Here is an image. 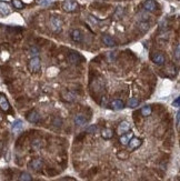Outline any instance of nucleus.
<instances>
[{
    "label": "nucleus",
    "instance_id": "4be33fe9",
    "mask_svg": "<svg viewBox=\"0 0 180 181\" xmlns=\"http://www.w3.org/2000/svg\"><path fill=\"white\" fill-rule=\"evenodd\" d=\"M140 112H141V114H143V117H148V116H150L152 114V108H151L150 106H145V107L141 108Z\"/></svg>",
    "mask_w": 180,
    "mask_h": 181
},
{
    "label": "nucleus",
    "instance_id": "39448f33",
    "mask_svg": "<svg viewBox=\"0 0 180 181\" xmlns=\"http://www.w3.org/2000/svg\"><path fill=\"white\" fill-rule=\"evenodd\" d=\"M151 59H152V61L155 62L156 64H158V66H161V64H165L166 61V57L163 53L161 52H156L152 55V57H151Z\"/></svg>",
    "mask_w": 180,
    "mask_h": 181
},
{
    "label": "nucleus",
    "instance_id": "9d476101",
    "mask_svg": "<svg viewBox=\"0 0 180 181\" xmlns=\"http://www.w3.org/2000/svg\"><path fill=\"white\" fill-rule=\"evenodd\" d=\"M110 107H111V109H113V110H116V111L121 110V109L125 108V102H123L121 99H115L110 102Z\"/></svg>",
    "mask_w": 180,
    "mask_h": 181
},
{
    "label": "nucleus",
    "instance_id": "c9c22d12",
    "mask_svg": "<svg viewBox=\"0 0 180 181\" xmlns=\"http://www.w3.org/2000/svg\"><path fill=\"white\" fill-rule=\"evenodd\" d=\"M179 121H180V111H178L177 114H176V122H177V126H179Z\"/></svg>",
    "mask_w": 180,
    "mask_h": 181
},
{
    "label": "nucleus",
    "instance_id": "aec40b11",
    "mask_svg": "<svg viewBox=\"0 0 180 181\" xmlns=\"http://www.w3.org/2000/svg\"><path fill=\"white\" fill-rule=\"evenodd\" d=\"M138 28H139L140 31L146 32L148 31L150 29V25H149L148 21H139V24H138Z\"/></svg>",
    "mask_w": 180,
    "mask_h": 181
},
{
    "label": "nucleus",
    "instance_id": "f3484780",
    "mask_svg": "<svg viewBox=\"0 0 180 181\" xmlns=\"http://www.w3.org/2000/svg\"><path fill=\"white\" fill-rule=\"evenodd\" d=\"M131 138H132V132H126V133H123V134H121L120 136V139H119V141H120V143L121 144H123V146H127L128 144V142H129V140H130Z\"/></svg>",
    "mask_w": 180,
    "mask_h": 181
},
{
    "label": "nucleus",
    "instance_id": "ddd939ff",
    "mask_svg": "<svg viewBox=\"0 0 180 181\" xmlns=\"http://www.w3.org/2000/svg\"><path fill=\"white\" fill-rule=\"evenodd\" d=\"M70 36H71V39H72L75 42H81L82 41V32L80 31L79 29H73L72 31H71V33H70Z\"/></svg>",
    "mask_w": 180,
    "mask_h": 181
},
{
    "label": "nucleus",
    "instance_id": "6ab92c4d",
    "mask_svg": "<svg viewBox=\"0 0 180 181\" xmlns=\"http://www.w3.org/2000/svg\"><path fill=\"white\" fill-rule=\"evenodd\" d=\"M23 129V123L21 120H16L15 122L12 123V131L14 132H20Z\"/></svg>",
    "mask_w": 180,
    "mask_h": 181
},
{
    "label": "nucleus",
    "instance_id": "423d86ee",
    "mask_svg": "<svg viewBox=\"0 0 180 181\" xmlns=\"http://www.w3.org/2000/svg\"><path fill=\"white\" fill-rule=\"evenodd\" d=\"M140 144H141V139H139V138H135V137H132L129 140V142H128V148H129V150H136L137 148H139L140 147Z\"/></svg>",
    "mask_w": 180,
    "mask_h": 181
},
{
    "label": "nucleus",
    "instance_id": "dca6fc26",
    "mask_svg": "<svg viewBox=\"0 0 180 181\" xmlns=\"http://www.w3.org/2000/svg\"><path fill=\"white\" fill-rule=\"evenodd\" d=\"M11 12V9L8 6V3L0 1V16H7Z\"/></svg>",
    "mask_w": 180,
    "mask_h": 181
},
{
    "label": "nucleus",
    "instance_id": "e433bc0d",
    "mask_svg": "<svg viewBox=\"0 0 180 181\" xmlns=\"http://www.w3.org/2000/svg\"><path fill=\"white\" fill-rule=\"evenodd\" d=\"M101 106H102V107H106V106H107V98H105V99H102Z\"/></svg>",
    "mask_w": 180,
    "mask_h": 181
},
{
    "label": "nucleus",
    "instance_id": "9b49d317",
    "mask_svg": "<svg viewBox=\"0 0 180 181\" xmlns=\"http://www.w3.org/2000/svg\"><path fill=\"white\" fill-rule=\"evenodd\" d=\"M73 121H75L76 126L82 127V126H84V125L87 123V118L84 117V114H76V116H75V119H73Z\"/></svg>",
    "mask_w": 180,
    "mask_h": 181
},
{
    "label": "nucleus",
    "instance_id": "a878e982",
    "mask_svg": "<svg viewBox=\"0 0 180 181\" xmlns=\"http://www.w3.org/2000/svg\"><path fill=\"white\" fill-rule=\"evenodd\" d=\"M97 130H98V127H97L96 125H91V126H89L86 129V132H87V133H96Z\"/></svg>",
    "mask_w": 180,
    "mask_h": 181
},
{
    "label": "nucleus",
    "instance_id": "f704fd0d",
    "mask_svg": "<svg viewBox=\"0 0 180 181\" xmlns=\"http://www.w3.org/2000/svg\"><path fill=\"white\" fill-rule=\"evenodd\" d=\"M30 53H31L32 57H37V56L39 55V50H38L37 48H31V49H30Z\"/></svg>",
    "mask_w": 180,
    "mask_h": 181
},
{
    "label": "nucleus",
    "instance_id": "cd10ccee",
    "mask_svg": "<svg viewBox=\"0 0 180 181\" xmlns=\"http://www.w3.org/2000/svg\"><path fill=\"white\" fill-rule=\"evenodd\" d=\"M122 15H123V8H121V7H118L116 10V12H115V17L116 18H121Z\"/></svg>",
    "mask_w": 180,
    "mask_h": 181
},
{
    "label": "nucleus",
    "instance_id": "72a5a7b5",
    "mask_svg": "<svg viewBox=\"0 0 180 181\" xmlns=\"http://www.w3.org/2000/svg\"><path fill=\"white\" fill-rule=\"evenodd\" d=\"M174 53H176V59H177V60H179V58H180V46H179V44H177V46H176Z\"/></svg>",
    "mask_w": 180,
    "mask_h": 181
},
{
    "label": "nucleus",
    "instance_id": "f257e3e1",
    "mask_svg": "<svg viewBox=\"0 0 180 181\" xmlns=\"http://www.w3.org/2000/svg\"><path fill=\"white\" fill-rule=\"evenodd\" d=\"M49 28L51 29V31H53L55 33H58L62 29V20L59 17L56 16H51L49 19Z\"/></svg>",
    "mask_w": 180,
    "mask_h": 181
},
{
    "label": "nucleus",
    "instance_id": "f8f14e48",
    "mask_svg": "<svg viewBox=\"0 0 180 181\" xmlns=\"http://www.w3.org/2000/svg\"><path fill=\"white\" fill-rule=\"evenodd\" d=\"M0 109L2 111H8L10 109V105H9L8 99L2 94H0Z\"/></svg>",
    "mask_w": 180,
    "mask_h": 181
},
{
    "label": "nucleus",
    "instance_id": "7c9ffc66",
    "mask_svg": "<svg viewBox=\"0 0 180 181\" xmlns=\"http://www.w3.org/2000/svg\"><path fill=\"white\" fill-rule=\"evenodd\" d=\"M32 146L35 149H40L41 147H42V143H41V140H35L33 143H32Z\"/></svg>",
    "mask_w": 180,
    "mask_h": 181
},
{
    "label": "nucleus",
    "instance_id": "a211bd4d",
    "mask_svg": "<svg viewBox=\"0 0 180 181\" xmlns=\"http://www.w3.org/2000/svg\"><path fill=\"white\" fill-rule=\"evenodd\" d=\"M61 98H62L65 101L72 102L73 100H75V94H73L72 92H70V91H64V92L61 94Z\"/></svg>",
    "mask_w": 180,
    "mask_h": 181
},
{
    "label": "nucleus",
    "instance_id": "5701e85b",
    "mask_svg": "<svg viewBox=\"0 0 180 181\" xmlns=\"http://www.w3.org/2000/svg\"><path fill=\"white\" fill-rule=\"evenodd\" d=\"M137 18H138V21H148L150 16H149V13L147 11H143L138 13Z\"/></svg>",
    "mask_w": 180,
    "mask_h": 181
},
{
    "label": "nucleus",
    "instance_id": "0eeeda50",
    "mask_svg": "<svg viewBox=\"0 0 180 181\" xmlns=\"http://www.w3.org/2000/svg\"><path fill=\"white\" fill-rule=\"evenodd\" d=\"M27 120L31 123H37V122H39V120H40V114H38L36 110H32L27 114Z\"/></svg>",
    "mask_w": 180,
    "mask_h": 181
},
{
    "label": "nucleus",
    "instance_id": "7ed1b4c3",
    "mask_svg": "<svg viewBox=\"0 0 180 181\" xmlns=\"http://www.w3.org/2000/svg\"><path fill=\"white\" fill-rule=\"evenodd\" d=\"M62 8H64L65 11L73 12L78 9V2L75 0H65L62 2Z\"/></svg>",
    "mask_w": 180,
    "mask_h": 181
},
{
    "label": "nucleus",
    "instance_id": "4c0bfd02",
    "mask_svg": "<svg viewBox=\"0 0 180 181\" xmlns=\"http://www.w3.org/2000/svg\"><path fill=\"white\" fill-rule=\"evenodd\" d=\"M0 121H1V116H0Z\"/></svg>",
    "mask_w": 180,
    "mask_h": 181
},
{
    "label": "nucleus",
    "instance_id": "2f4dec72",
    "mask_svg": "<svg viewBox=\"0 0 180 181\" xmlns=\"http://www.w3.org/2000/svg\"><path fill=\"white\" fill-rule=\"evenodd\" d=\"M37 2L40 6H47V5H49L51 2V0H37Z\"/></svg>",
    "mask_w": 180,
    "mask_h": 181
},
{
    "label": "nucleus",
    "instance_id": "412c9836",
    "mask_svg": "<svg viewBox=\"0 0 180 181\" xmlns=\"http://www.w3.org/2000/svg\"><path fill=\"white\" fill-rule=\"evenodd\" d=\"M101 136L104 139H110V138H112L113 136V132L111 129L109 128H105L101 130Z\"/></svg>",
    "mask_w": 180,
    "mask_h": 181
},
{
    "label": "nucleus",
    "instance_id": "f03ea898",
    "mask_svg": "<svg viewBox=\"0 0 180 181\" xmlns=\"http://www.w3.org/2000/svg\"><path fill=\"white\" fill-rule=\"evenodd\" d=\"M41 67V62H40V58L39 57H31V59L28 62V68L31 72H38L40 70Z\"/></svg>",
    "mask_w": 180,
    "mask_h": 181
},
{
    "label": "nucleus",
    "instance_id": "c85d7f7f",
    "mask_svg": "<svg viewBox=\"0 0 180 181\" xmlns=\"http://www.w3.org/2000/svg\"><path fill=\"white\" fill-rule=\"evenodd\" d=\"M53 125L55 127H57V128H58V127H61L62 126V119H61V118H55Z\"/></svg>",
    "mask_w": 180,
    "mask_h": 181
},
{
    "label": "nucleus",
    "instance_id": "bb28decb",
    "mask_svg": "<svg viewBox=\"0 0 180 181\" xmlns=\"http://www.w3.org/2000/svg\"><path fill=\"white\" fill-rule=\"evenodd\" d=\"M12 5L17 9H22L23 8V2L21 0H12Z\"/></svg>",
    "mask_w": 180,
    "mask_h": 181
},
{
    "label": "nucleus",
    "instance_id": "393cba45",
    "mask_svg": "<svg viewBox=\"0 0 180 181\" xmlns=\"http://www.w3.org/2000/svg\"><path fill=\"white\" fill-rule=\"evenodd\" d=\"M31 180H32L31 175L28 172H22L19 175V181H31Z\"/></svg>",
    "mask_w": 180,
    "mask_h": 181
},
{
    "label": "nucleus",
    "instance_id": "6e6552de",
    "mask_svg": "<svg viewBox=\"0 0 180 181\" xmlns=\"http://www.w3.org/2000/svg\"><path fill=\"white\" fill-rule=\"evenodd\" d=\"M129 130H130V125H129V122H127V121H121V122L119 123L118 128H117V132H118L120 136L126 133V132H128Z\"/></svg>",
    "mask_w": 180,
    "mask_h": 181
},
{
    "label": "nucleus",
    "instance_id": "4468645a",
    "mask_svg": "<svg viewBox=\"0 0 180 181\" xmlns=\"http://www.w3.org/2000/svg\"><path fill=\"white\" fill-rule=\"evenodd\" d=\"M102 42H104V44L107 46V47H115V46H116V41H115V39L109 35L102 36Z\"/></svg>",
    "mask_w": 180,
    "mask_h": 181
},
{
    "label": "nucleus",
    "instance_id": "c756f323",
    "mask_svg": "<svg viewBox=\"0 0 180 181\" xmlns=\"http://www.w3.org/2000/svg\"><path fill=\"white\" fill-rule=\"evenodd\" d=\"M117 157L120 158V159H127L129 157V153L127 151H121V152H118L117 153Z\"/></svg>",
    "mask_w": 180,
    "mask_h": 181
},
{
    "label": "nucleus",
    "instance_id": "2eb2a0df",
    "mask_svg": "<svg viewBox=\"0 0 180 181\" xmlns=\"http://www.w3.org/2000/svg\"><path fill=\"white\" fill-rule=\"evenodd\" d=\"M30 168H32L33 170H40L42 167H44V161L41 160V159H33L29 164Z\"/></svg>",
    "mask_w": 180,
    "mask_h": 181
},
{
    "label": "nucleus",
    "instance_id": "20e7f679",
    "mask_svg": "<svg viewBox=\"0 0 180 181\" xmlns=\"http://www.w3.org/2000/svg\"><path fill=\"white\" fill-rule=\"evenodd\" d=\"M143 7L147 12H152L157 9V2L155 0H146L143 3Z\"/></svg>",
    "mask_w": 180,
    "mask_h": 181
},
{
    "label": "nucleus",
    "instance_id": "1a4fd4ad",
    "mask_svg": "<svg viewBox=\"0 0 180 181\" xmlns=\"http://www.w3.org/2000/svg\"><path fill=\"white\" fill-rule=\"evenodd\" d=\"M67 59H68V61H69L70 64H78L79 62L81 61V57H80V56H79L77 52L68 53Z\"/></svg>",
    "mask_w": 180,
    "mask_h": 181
},
{
    "label": "nucleus",
    "instance_id": "473e14b6",
    "mask_svg": "<svg viewBox=\"0 0 180 181\" xmlns=\"http://www.w3.org/2000/svg\"><path fill=\"white\" fill-rule=\"evenodd\" d=\"M172 106H174V108H179V107H180V98H179V97H177V98L174 100Z\"/></svg>",
    "mask_w": 180,
    "mask_h": 181
},
{
    "label": "nucleus",
    "instance_id": "b1692460",
    "mask_svg": "<svg viewBox=\"0 0 180 181\" xmlns=\"http://www.w3.org/2000/svg\"><path fill=\"white\" fill-rule=\"evenodd\" d=\"M138 105H139V100L137 98H130L128 100V107L129 108H136Z\"/></svg>",
    "mask_w": 180,
    "mask_h": 181
}]
</instances>
